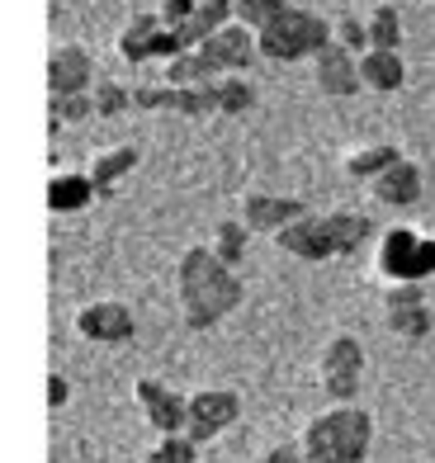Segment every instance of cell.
I'll return each instance as SVG.
<instances>
[{
    "instance_id": "34",
    "label": "cell",
    "mask_w": 435,
    "mask_h": 463,
    "mask_svg": "<svg viewBox=\"0 0 435 463\" xmlns=\"http://www.w3.org/2000/svg\"><path fill=\"white\" fill-rule=\"evenodd\" d=\"M426 303V284H383V312Z\"/></svg>"
},
{
    "instance_id": "13",
    "label": "cell",
    "mask_w": 435,
    "mask_h": 463,
    "mask_svg": "<svg viewBox=\"0 0 435 463\" xmlns=\"http://www.w3.org/2000/svg\"><path fill=\"white\" fill-rule=\"evenodd\" d=\"M313 61H317V90H322V95L345 99V95H355V90L364 86V80H360V57L345 52L341 43L322 48Z\"/></svg>"
},
{
    "instance_id": "21",
    "label": "cell",
    "mask_w": 435,
    "mask_h": 463,
    "mask_svg": "<svg viewBox=\"0 0 435 463\" xmlns=\"http://www.w3.org/2000/svg\"><path fill=\"white\" fill-rule=\"evenodd\" d=\"M165 24L156 14H133L128 24L118 29V38H114V52L123 57V61H147V48H152V38L161 33Z\"/></svg>"
},
{
    "instance_id": "33",
    "label": "cell",
    "mask_w": 435,
    "mask_h": 463,
    "mask_svg": "<svg viewBox=\"0 0 435 463\" xmlns=\"http://www.w3.org/2000/svg\"><path fill=\"white\" fill-rule=\"evenodd\" d=\"M336 43H341L345 52L364 57V52H369V24H364V19H355V14H341V19H336Z\"/></svg>"
},
{
    "instance_id": "2",
    "label": "cell",
    "mask_w": 435,
    "mask_h": 463,
    "mask_svg": "<svg viewBox=\"0 0 435 463\" xmlns=\"http://www.w3.org/2000/svg\"><path fill=\"white\" fill-rule=\"evenodd\" d=\"M303 463H364L374 445V416L360 402H331L298 435Z\"/></svg>"
},
{
    "instance_id": "26",
    "label": "cell",
    "mask_w": 435,
    "mask_h": 463,
    "mask_svg": "<svg viewBox=\"0 0 435 463\" xmlns=\"http://www.w3.org/2000/svg\"><path fill=\"white\" fill-rule=\"evenodd\" d=\"M383 322H388V331H392V335H402V341H426L430 326H435L430 303H417V307H392Z\"/></svg>"
},
{
    "instance_id": "18",
    "label": "cell",
    "mask_w": 435,
    "mask_h": 463,
    "mask_svg": "<svg viewBox=\"0 0 435 463\" xmlns=\"http://www.w3.org/2000/svg\"><path fill=\"white\" fill-rule=\"evenodd\" d=\"M99 194L86 171H52L48 180V208L52 213H80V208H90Z\"/></svg>"
},
{
    "instance_id": "3",
    "label": "cell",
    "mask_w": 435,
    "mask_h": 463,
    "mask_svg": "<svg viewBox=\"0 0 435 463\" xmlns=\"http://www.w3.org/2000/svg\"><path fill=\"white\" fill-rule=\"evenodd\" d=\"M331 43H336V24L317 10H303V5H294L265 33H256L260 57H270V61H303V57H317Z\"/></svg>"
},
{
    "instance_id": "30",
    "label": "cell",
    "mask_w": 435,
    "mask_h": 463,
    "mask_svg": "<svg viewBox=\"0 0 435 463\" xmlns=\"http://www.w3.org/2000/svg\"><path fill=\"white\" fill-rule=\"evenodd\" d=\"M142 463H199V445L190 435H165V439H156V445L147 449Z\"/></svg>"
},
{
    "instance_id": "10",
    "label": "cell",
    "mask_w": 435,
    "mask_h": 463,
    "mask_svg": "<svg viewBox=\"0 0 435 463\" xmlns=\"http://www.w3.org/2000/svg\"><path fill=\"white\" fill-rule=\"evenodd\" d=\"M303 213H313L298 194H241V222L251 232H265V237H279L288 222H298Z\"/></svg>"
},
{
    "instance_id": "20",
    "label": "cell",
    "mask_w": 435,
    "mask_h": 463,
    "mask_svg": "<svg viewBox=\"0 0 435 463\" xmlns=\"http://www.w3.org/2000/svg\"><path fill=\"white\" fill-rule=\"evenodd\" d=\"M326 227H331V241H336V256H355L364 241H374V222H369V213L336 208V213H326Z\"/></svg>"
},
{
    "instance_id": "1",
    "label": "cell",
    "mask_w": 435,
    "mask_h": 463,
    "mask_svg": "<svg viewBox=\"0 0 435 463\" xmlns=\"http://www.w3.org/2000/svg\"><path fill=\"white\" fill-rule=\"evenodd\" d=\"M175 293H180V312L190 331H209L218 326L232 307H241L246 288L237 279V269H227L213 246H190L175 265Z\"/></svg>"
},
{
    "instance_id": "28",
    "label": "cell",
    "mask_w": 435,
    "mask_h": 463,
    "mask_svg": "<svg viewBox=\"0 0 435 463\" xmlns=\"http://www.w3.org/2000/svg\"><path fill=\"white\" fill-rule=\"evenodd\" d=\"M90 114H95V95H90V90H80V95H52V99H48L52 133L61 128V123H86Z\"/></svg>"
},
{
    "instance_id": "23",
    "label": "cell",
    "mask_w": 435,
    "mask_h": 463,
    "mask_svg": "<svg viewBox=\"0 0 435 463\" xmlns=\"http://www.w3.org/2000/svg\"><path fill=\"white\" fill-rule=\"evenodd\" d=\"M209 80H218V71H213V61L203 57L199 48L194 52H180L175 61H165V86H209Z\"/></svg>"
},
{
    "instance_id": "14",
    "label": "cell",
    "mask_w": 435,
    "mask_h": 463,
    "mask_svg": "<svg viewBox=\"0 0 435 463\" xmlns=\"http://www.w3.org/2000/svg\"><path fill=\"white\" fill-rule=\"evenodd\" d=\"M374 189V199L379 203H392V208H411L421 199V189H426V175H421V165L411 161V156H402L398 165H388V171L369 184Z\"/></svg>"
},
{
    "instance_id": "38",
    "label": "cell",
    "mask_w": 435,
    "mask_h": 463,
    "mask_svg": "<svg viewBox=\"0 0 435 463\" xmlns=\"http://www.w3.org/2000/svg\"><path fill=\"white\" fill-rule=\"evenodd\" d=\"M256 463H303V445H270Z\"/></svg>"
},
{
    "instance_id": "39",
    "label": "cell",
    "mask_w": 435,
    "mask_h": 463,
    "mask_svg": "<svg viewBox=\"0 0 435 463\" xmlns=\"http://www.w3.org/2000/svg\"><path fill=\"white\" fill-rule=\"evenodd\" d=\"M71 402V383H67V373H52L48 378V407L57 411V407H67Z\"/></svg>"
},
{
    "instance_id": "15",
    "label": "cell",
    "mask_w": 435,
    "mask_h": 463,
    "mask_svg": "<svg viewBox=\"0 0 435 463\" xmlns=\"http://www.w3.org/2000/svg\"><path fill=\"white\" fill-rule=\"evenodd\" d=\"M237 19V0H199V10L184 19V24L175 29L180 33V43H184V52H194V48H203L209 38L218 33V29H227Z\"/></svg>"
},
{
    "instance_id": "29",
    "label": "cell",
    "mask_w": 435,
    "mask_h": 463,
    "mask_svg": "<svg viewBox=\"0 0 435 463\" xmlns=\"http://www.w3.org/2000/svg\"><path fill=\"white\" fill-rule=\"evenodd\" d=\"M90 95H95V114L99 118H118L123 109H133V90L118 86V80H109V76H99L90 86Z\"/></svg>"
},
{
    "instance_id": "8",
    "label": "cell",
    "mask_w": 435,
    "mask_h": 463,
    "mask_svg": "<svg viewBox=\"0 0 435 463\" xmlns=\"http://www.w3.org/2000/svg\"><path fill=\"white\" fill-rule=\"evenodd\" d=\"M76 335L80 341H95V345H123L137 335V322L123 303L99 298V303H86L76 312Z\"/></svg>"
},
{
    "instance_id": "40",
    "label": "cell",
    "mask_w": 435,
    "mask_h": 463,
    "mask_svg": "<svg viewBox=\"0 0 435 463\" xmlns=\"http://www.w3.org/2000/svg\"><path fill=\"white\" fill-rule=\"evenodd\" d=\"M156 5H161V0H156Z\"/></svg>"
},
{
    "instance_id": "19",
    "label": "cell",
    "mask_w": 435,
    "mask_h": 463,
    "mask_svg": "<svg viewBox=\"0 0 435 463\" xmlns=\"http://www.w3.org/2000/svg\"><path fill=\"white\" fill-rule=\"evenodd\" d=\"M360 80H364V90H402V80H407L402 52L369 48V52L360 57Z\"/></svg>"
},
{
    "instance_id": "4",
    "label": "cell",
    "mask_w": 435,
    "mask_h": 463,
    "mask_svg": "<svg viewBox=\"0 0 435 463\" xmlns=\"http://www.w3.org/2000/svg\"><path fill=\"white\" fill-rule=\"evenodd\" d=\"M317 378L331 402H355L360 392V378H364V345L355 335H331L322 345V360H317Z\"/></svg>"
},
{
    "instance_id": "35",
    "label": "cell",
    "mask_w": 435,
    "mask_h": 463,
    "mask_svg": "<svg viewBox=\"0 0 435 463\" xmlns=\"http://www.w3.org/2000/svg\"><path fill=\"white\" fill-rule=\"evenodd\" d=\"M194 10H199V0H161V5H156V19H161L165 29H180Z\"/></svg>"
},
{
    "instance_id": "36",
    "label": "cell",
    "mask_w": 435,
    "mask_h": 463,
    "mask_svg": "<svg viewBox=\"0 0 435 463\" xmlns=\"http://www.w3.org/2000/svg\"><path fill=\"white\" fill-rule=\"evenodd\" d=\"M180 52H184L180 33H175V29H161V33L152 38V48H147V61H175Z\"/></svg>"
},
{
    "instance_id": "17",
    "label": "cell",
    "mask_w": 435,
    "mask_h": 463,
    "mask_svg": "<svg viewBox=\"0 0 435 463\" xmlns=\"http://www.w3.org/2000/svg\"><path fill=\"white\" fill-rule=\"evenodd\" d=\"M402 161V152L392 142H364V146H350V152L341 156V171L350 175V180H364V184H374L388 165H398Z\"/></svg>"
},
{
    "instance_id": "9",
    "label": "cell",
    "mask_w": 435,
    "mask_h": 463,
    "mask_svg": "<svg viewBox=\"0 0 435 463\" xmlns=\"http://www.w3.org/2000/svg\"><path fill=\"white\" fill-rule=\"evenodd\" d=\"M279 250H288L294 260H307V265H322V260H336V241H331V227H326V213H303L298 222H288L279 237H275Z\"/></svg>"
},
{
    "instance_id": "31",
    "label": "cell",
    "mask_w": 435,
    "mask_h": 463,
    "mask_svg": "<svg viewBox=\"0 0 435 463\" xmlns=\"http://www.w3.org/2000/svg\"><path fill=\"white\" fill-rule=\"evenodd\" d=\"M133 109H180V86H165V80H156V86H133Z\"/></svg>"
},
{
    "instance_id": "37",
    "label": "cell",
    "mask_w": 435,
    "mask_h": 463,
    "mask_svg": "<svg viewBox=\"0 0 435 463\" xmlns=\"http://www.w3.org/2000/svg\"><path fill=\"white\" fill-rule=\"evenodd\" d=\"M435 275V232H421V250H417V284Z\"/></svg>"
},
{
    "instance_id": "27",
    "label": "cell",
    "mask_w": 435,
    "mask_h": 463,
    "mask_svg": "<svg viewBox=\"0 0 435 463\" xmlns=\"http://www.w3.org/2000/svg\"><path fill=\"white\" fill-rule=\"evenodd\" d=\"M288 10H294L288 0H237V24H246L251 33H265L270 24H279Z\"/></svg>"
},
{
    "instance_id": "7",
    "label": "cell",
    "mask_w": 435,
    "mask_h": 463,
    "mask_svg": "<svg viewBox=\"0 0 435 463\" xmlns=\"http://www.w3.org/2000/svg\"><path fill=\"white\" fill-rule=\"evenodd\" d=\"M417 250L421 232L417 227H388L374 246V269L383 284H417Z\"/></svg>"
},
{
    "instance_id": "11",
    "label": "cell",
    "mask_w": 435,
    "mask_h": 463,
    "mask_svg": "<svg viewBox=\"0 0 435 463\" xmlns=\"http://www.w3.org/2000/svg\"><path fill=\"white\" fill-rule=\"evenodd\" d=\"M95 57L90 48H80V43H52L48 52V90L52 95H80V90H90L95 86Z\"/></svg>"
},
{
    "instance_id": "16",
    "label": "cell",
    "mask_w": 435,
    "mask_h": 463,
    "mask_svg": "<svg viewBox=\"0 0 435 463\" xmlns=\"http://www.w3.org/2000/svg\"><path fill=\"white\" fill-rule=\"evenodd\" d=\"M133 165H137V146H133V142H114V146H105V152H95V156H90L86 175H90V184H95V194H99V199H109V194H114V184L128 175Z\"/></svg>"
},
{
    "instance_id": "22",
    "label": "cell",
    "mask_w": 435,
    "mask_h": 463,
    "mask_svg": "<svg viewBox=\"0 0 435 463\" xmlns=\"http://www.w3.org/2000/svg\"><path fill=\"white\" fill-rule=\"evenodd\" d=\"M246 237H251V227H246L241 218H222L213 227V256L227 265V269H241V256H246Z\"/></svg>"
},
{
    "instance_id": "25",
    "label": "cell",
    "mask_w": 435,
    "mask_h": 463,
    "mask_svg": "<svg viewBox=\"0 0 435 463\" xmlns=\"http://www.w3.org/2000/svg\"><path fill=\"white\" fill-rule=\"evenodd\" d=\"M213 99H218V114L237 118V114H246L256 104V86L246 76H218L213 80Z\"/></svg>"
},
{
    "instance_id": "12",
    "label": "cell",
    "mask_w": 435,
    "mask_h": 463,
    "mask_svg": "<svg viewBox=\"0 0 435 463\" xmlns=\"http://www.w3.org/2000/svg\"><path fill=\"white\" fill-rule=\"evenodd\" d=\"M199 52L213 61V71H218V76H246V67H251V61L260 57L256 33L246 29V24H237V19H232L227 29H218V33L209 38V43L199 48Z\"/></svg>"
},
{
    "instance_id": "6",
    "label": "cell",
    "mask_w": 435,
    "mask_h": 463,
    "mask_svg": "<svg viewBox=\"0 0 435 463\" xmlns=\"http://www.w3.org/2000/svg\"><path fill=\"white\" fill-rule=\"evenodd\" d=\"M133 397H137L142 416H147V426L156 430V439L184 435V420H190V397L171 392L165 383H156V378H133Z\"/></svg>"
},
{
    "instance_id": "32",
    "label": "cell",
    "mask_w": 435,
    "mask_h": 463,
    "mask_svg": "<svg viewBox=\"0 0 435 463\" xmlns=\"http://www.w3.org/2000/svg\"><path fill=\"white\" fill-rule=\"evenodd\" d=\"M175 114H184V118H209V114H218L213 80H209V86H184V90H180V109H175Z\"/></svg>"
},
{
    "instance_id": "24",
    "label": "cell",
    "mask_w": 435,
    "mask_h": 463,
    "mask_svg": "<svg viewBox=\"0 0 435 463\" xmlns=\"http://www.w3.org/2000/svg\"><path fill=\"white\" fill-rule=\"evenodd\" d=\"M364 24H369V48H379V52H398L402 48V14L392 5H374L364 14Z\"/></svg>"
},
{
    "instance_id": "5",
    "label": "cell",
    "mask_w": 435,
    "mask_h": 463,
    "mask_svg": "<svg viewBox=\"0 0 435 463\" xmlns=\"http://www.w3.org/2000/svg\"><path fill=\"white\" fill-rule=\"evenodd\" d=\"M241 420V397L232 388H203V392H190V420H184V435L194 445H209L218 439L227 426Z\"/></svg>"
}]
</instances>
